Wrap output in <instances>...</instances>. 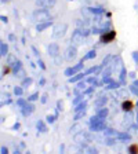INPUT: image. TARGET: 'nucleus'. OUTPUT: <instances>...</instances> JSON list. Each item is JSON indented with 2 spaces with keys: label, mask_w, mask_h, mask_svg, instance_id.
Masks as SVG:
<instances>
[{
  "label": "nucleus",
  "mask_w": 138,
  "mask_h": 154,
  "mask_svg": "<svg viewBox=\"0 0 138 154\" xmlns=\"http://www.w3.org/2000/svg\"><path fill=\"white\" fill-rule=\"evenodd\" d=\"M115 36H116V33H115V32H110V33L104 34V36L101 37V40H102L104 43H109V41H112V40L115 38Z\"/></svg>",
  "instance_id": "1"
},
{
  "label": "nucleus",
  "mask_w": 138,
  "mask_h": 154,
  "mask_svg": "<svg viewBox=\"0 0 138 154\" xmlns=\"http://www.w3.org/2000/svg\"><path fill=\"white\" fill-rule=\"evenodd\" d=\"M134 107V103L131 101H127V102H123V109L124 110H131Z\"/></svg>",
  "instance_id": "2"
},
{
  "label": "nucleus",
  "mask_w": 138,
  "mask_h": 154,
  "mask_svg": "<svg viewBox=\"0 0 138 154\" xmlns=\"http://www.w3.org/2000/svg\"><path fill=\"white\" fill-rule=\"evenodd\" d=\"M129 150H130V153H133V154L138 153V144H131Z\"/></svg>",
  "instance_id": "3"
}]
</instances>
